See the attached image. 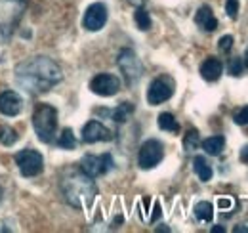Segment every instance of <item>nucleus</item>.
Instances as JSON below:
<instances>
[{"label":"nucleus","instance_id":"7c9ffc66","mask_svg":"<svg viewBox=\"0 0 248 233\" xmlns=\"http://www.w3.org/2000/svg\"><path fill=\"white\" fill-rule=\"evenodd\" d=\"M241 161H243L245 165H248V146H245L241 149Z\"/></svg>","mask_w":248,"mask_h":233},{"label":"nucleus","instance_id":"f8f14e48","mask_svg":"<svg viewBox=\"0 0 248 233\" xmlns=\"http://www.w3.org/2000/svg\"><path fill=\"white\" fill-rule=\"evenodd\" d=\"M113 140V132L103 126L97 120H90L84 124L82 128V142L84 144H95V142H111Z\"/></svg>","mask_w":248,"mask_h":233},{"label":"nucleus","instance_id":"a878e982","mask_svg":"<svg viewBox=\"0 0 248 233\" xmlns=\"http://www.w3.org/2000/svg\"><path fill=\"white\" fill-rule=\"evenodd\" d=\"M225 14H227L231 19H237V14H239V0H227V2H225Z\"/></svg>","mask_w":248,"mask_h":233},{"label":"nucleus","instance_id":"a211bd4d","mask_svg":"<svg viewBox=\"0 0 248 233\" xmlns=\"http://www.w3.org/2000/svg\"><path fill=\"white\" fill-rule=\"evenodd\" d=\"M193 212H195V218L201 220V222H212V218H214V206L208 201L197 203L195 208H193Z\"/></svg>","mask_w":248,"mask_h":233},{"label":"nucleus","instance_id":"aec40b11","mask_svg":"<svg viewBox=\"0 0 248 233\" xmlns=\"http://www.w3.org/2000/svg\"><path fill=\"white\" fill-rule=\"evenodd\" d=\"M17 132H16V128H12V126H8V124H0V144L6 147H12L16 142H17Z\"/></svg>","mask_w":248,"mask_h":233},{"label":"nucleus","instance_id":"4be33fe9","mask_svg":"<svg viewBox=\"0 0 248 233\" xmlns=\"http://www.w3.org/2000/svg\"><path fill=\"white\" fill-rule=\"evenodd\" d=\"M130 113H134V105L130 101H123L113 113H111V118L115 122H126V118L130 116Z\"/></svg>","mask_w":248,"mask_h":233},{"label":"nucleus","instance_id":"f3484780","mask_svg":"<svg viewBox=\"0 0 248 233\" xmlns=\"http://www.w3.org/2000/svg\"><path fill=\"white\" fill-rule=\"evenodd\" d=\"M223 147H225V138L223 136H210L202 142V149L212 157H217L223 151Z\"/></svg>","mask_w":248,"mask_h":233},{"label":"nucleus","instance_id":"c756f323","mask_svg":"<svg viewBox=\"0 0 248 233\" xmlns=\"http://www.w3.org/2000/svg\"><path fill=\"white\" fill-rule=\"evenodd\" d=\"M160 214H162V210H160V204L155 203V208H153V216H151L149 220H151V222H156V220L160 218Z\"/></svg>","mask_w":248,"mask_h":233},{"label":"nucleus","instance_id":"b1692460","mask_svg":"<svg viewBox=\"0 0 248 233\" xmlns=\"http://www.w3.org/2000/svg\"><path fill=\"white\" fill-rule=\"evenodd\" d=\"M58 146L62 147V149H75L77 147V140H75V134H73L71 128H65L62 134H60Z\"/></svg>","mask_w":248,"mask_h":233},{"label":"nucleus","instance_id":"f03ea898","mask_svg":"<svg viewBox=\"0 0 248 233\" xmlns=\"http://www.w3.org/2000/svg\"><path fill=\"white\" fill-rule=\"evenodd\" d=\"M62 191L65 201L75 208L90 206L97 195V187L93 183V178L86 176L82 170L65 176L62 182Z\"/></svg>","mask_w":248,"mask_h":233},{"label":"nucleus","instance_id":"f704fd0d","mask_svg":"<svg viewBox=\"0 0 248 233\" xmlns=\"http://www.w3.org/2000/svg\"><path fill=\"white\" fill-rule=\"evenodd\" d=\"M2 195H4V189L0 187V201H2Z\"/></svg>","mask_w":248,"mask_h":233},{"label":"nucleus","instance_id":"9d476101","mask_svg":"<svg viewBox=\"0 0 248 233\" xmlns=\"http://www.w3.org/2000/svg\"><path fill=\"white\" fill-rule=\"evenodd\" d=\"M90 90L103 98L115 96L121 90V79L115 75H109V73H99L90 81Z\"/></svg>","mask_w":248,"mask_h":233},{"label":"nucleus","instance_id":"dca6fc26","mask_svg":"<svg viewBox=\"0 0 248 233\" xmlns=\"http://www.w3.org/2000/svg\"><path fill=\"white\" fill-rule=\"evenodd\" d=\"M193 170L201 178V182H210L212 180V166L208 165V161L204 157H195L193 159Z\"/></svg>","mask_w":248,"mask_h":233},{"label":"nucleus","instance_id":"4468645a","mask_svg":"<svg viewBox=\"0 0 248 233\" xmlns=\"http://www.w3.org/2000/svg\"><path fill=\"white\" fill-rule=\"evenodd\" d=\"M221 73H223V65H221V61L216 58H208L201 65V75H202V79L208 81V83H216L217 79L221 77Z\"/></svg>","mask_w":248,"mask_h":233},{"label":"nucleus","instance_id":"c85d7f7f","mask_svg":"<svg viewBox=\"0 0 248 233\" xmlns=\"http://www.w3.org/2000/svg\"><path fill=\"white\" fill-rule=\"evenodd\" d=\"M217 206H219L221 210H229V208L233 206V201H231V199H217Z\"/></svg>","mask_w":248,"mask_h":233},{"label":"nucleus","instance_id":"39448f33","mask_svg":"<svg viewBox=\"0 0 248 233\" xmlns=\"http://www.w3.org/2000/svg\"><path fill=\"white\" fill-rule=\"evenodd\" d=\"M117 65H119V69H121V73L124 75V79H126L128 84L138 83L141 79V75H143V63H141V59L138 58V54L134 50H130V48L121 50V54L117 58Z\"/></svg>","mask_w":248,"mask_h":233},{"label":"nucleus","instance_id":"20e7f679","mask_svg":"<svg viewBox=\"0 0 248 233\" xmlns=\"http://www.w3.org/2000/svg\"><path fill=\"white\" fill-rule=\"evenodd\" d=\"M27 0H0V36L8 40L25 14Z\"/></svg>","mask_w":248,"mask_h":233},{"label":"nucleus","instance_id":"423d86ee","mask_svg":"<svg viewBox=\"0 0 248 233\" xmlns=\"http://www.w3.org/2000/svg\"><path fill=\"white\" fill-rule=\"evenodd\" d=\"M16 165L25 178H34L44 170V157L34 149H23L16 153Z\"/></svg>","mask_w":248,"mask_h":233},{"label":"nucleus","instance_id":"0eeeda50","mask_svg":"<svg viewBox=\"0 0 248 233\" xmlns=\"http://www.w3.org/2000/svg\"><path fill=\"white\" fill-rule=\"evenodd\" d=\"M164 157V147L158 140H147L143 142L140 147V153H138V165L143 168V170H149V168H155L156 165L162 161Z\"/></svg>","mask_w":248,"mask_h":233},{"label":"nucleus","instance_id":"2f4dec72","mask_svg":"<svg viewBox=\"0 0 248 233\" xmlns=\"http://www.w3.org/2000/svg\"><path fill=\"white\" fill-rule=\"evenodd\" d=\"M132 6H136V8H140V6H143L145 4V0H128Z\"/></svg>","mask_w":248,"mask_h":233},{"label":"nucleus","instance_id":"ddd939ff","mask_svg":"<svg viewBox=\"0 0 248 233\" xmlns=\"http://www.w3.org/2000/svg\"><path fill=\"white\" fill-rule=\"evenodd\" d=\"M23 111V100L17 92L6 90L0 94V113L6 116H17Z\"/></svg>","mask_w":248,"mask_h":233},{"label":"nucleus","instance_id":"393cba45","mask_svg":"<svg viewBox=\"0 0 248 233\" xmlns=\"http://www.w3.org/2000/svg\"><path fill=\"white\" fill-rule=\"evenodd\" d=\"M227 69H229V73H231L233 77H239V75H243L245 63H243V59L241 58H231L229 65H227Z\"/></svg>","mask_w":248,"mask_h":233},{"label":"nucleus","instance_id":"7ed1b4c3","mask_svg":"<svg viewBox=\"0 0 248 233\" xmlns=\"http://www.w3.org/2000/svg\"><path fill=\"white\" fill-rule=\"evenodd\" d=\"M32 128L40 142L52 144L56 130H58V109L48 103L36 105V109L32 113Z\"/></svg>","mask_w":248,"mask_h":233},{"label":"nucleus","instance_id":"6e6552de","mask_svg":"<svg viewBox=\"0 0 248 233\" xmlns=\"http://www.w3.org/2000/svg\"><path fill=\"white\" fill-rule=\"evenodd\" d=\"M111 168H113V157L109 153H105V155H86L80 161V170L90 178L107 174Z\"/></svg>","mask_w":248,"mask_h":233},{"label":"nucleus","instance_id":"f257e3e1","mask_svg":"<svg viewBox=\"0 0 248 233\" xmlns=\"http://www.w3.org/2000/svg\"><path fill=\"white\" fill-rule=\"evenodd\" d=\"M16 84L29 94H44L60 84L63 79L62 67L46 56H34L16 65Z\"/></svg>","mask_w":248,"mask_h":233},{"label":"nucleus","instance_id":"6ab92c4d","mask_svg":"<svg viewBox=\"0 0 248 233\" xmlns=\"http://www.w3.org/2000/svg\"><path fill=\"white\" fill-rule=\"evenodd\" d=\"M156 122H158V128H160V130L174 132V134H178V132H180V124H178L176 116L172 115V113H160Z\"/></svg>","mask_w":248,"mask_h":233},{"label":"nucleus","instance_id":"bb28decb","mask_svg":"<svg viewBox=\"0 0 248 233\" xmlns=\"http://www.w3.org/2000/svg\"><path fill=\"white\" fill-rule=\"evenodd\" d=\"M217 46H219L221 52H229V50L233 48V36H231V34H223V36L219 38Z\"/></svg>","mask_w":248,"mask_h":233},{"label":"nucleus","instance_id":"72a5a7b5","mask_svg":"<svg viewBox=\"0 0 248 233\" xmlns=\"http://www.w3.org/2000/svg\"><path fill=\"white\" fill-rule=\"evenodd\" d=\"M245 67L248 69V48H247V54H245Z\"/></svg>","mask_w":248,"mask_h":233},{"label":"nucleus","instance_id":"412c9836","mask_svg":"<svg viewBox=\"0 0 248 233\" xmlns=\"http://www.w3.org/2000/svg\"><path fill=\"white\" fill-rule=\"evenodd\" d=\"M134 19H136V25L140 27L141 31H147L151 29V16H149V12L143 8V6H140V8H136V14H134Z\"/></svg>","mask_w":248,"mask_h":233},{"label":"nucleus","instance_id":"1a4fd4ad","mask_svg":"<svg viewBox=\"0 0 248 233\" xmlns=\"http://www.w3.org/2000/svg\"><path fill=\"white\" fill-rule=\"evenodd\" d=\"M174 94V81L170 77H158L155 79L149 90H147V103L149 105H160L166 100H170Z\"/></svg>","mask_w":248,"mask_h":233},{"label":"nucleus","instance_id":"cd10ccee","mask_svg":"<svg viewBox=\"0 0 248 233\" xmlns=\"http://www.w3.org/2000/svg\"><path fill=\"white\" fill-rule=\"evenodd\" d=\"M233 120H235L237 124H241V126L248 124V105L243 107V109H239V111L235 113V116H233Z\"/></svg>","mask_w":248,"mask_h":233},{"label":"nucleus","instance_id":"473e14b6","mask_svg":"<svg viewBox=\"0 0 248 233\" xmlns=\"http://www.w3.org/2000/svg\"><path fill=\"white\" fill-rule=\"evenodd\" d=\"M223 232H225V230H223L221 226H214V228H212V233H223Z\"/></svg>","mask_w":248,"mask_h":233},{"label":"nucleus","instance_id":"2eb2a0df","mask_svg":"<svg viewBox=\"0 0 248 233\" xmlns=\"http://www.w3.org/2000/svg\"><path fill=\"white\" fill-rule=\"evenodd\" d=\"M195 23H197L199 27H202L204 31H208V33H212V31L217 29V19L214 17L210 6H201V8H199V12H197V16H195Z\"/></svg>","mask_w":248,"mask_h":233},{"label":"nucleus","instance_id":"5701e85b","mask_svg":"<svg viewBox=\"0 0 248 233\" xmlns=\"http://www.w3.org/2000/svg\"><path fill=\"white\" fill-rule=\"evenodd\" d=\"M199 144H201L199 130H195V128L187 130V134L184 136V147H186V151H195L199 147Z\"/></svg>","mask_w":248,"mask_h":233},{"label":"nucleus","instance_id":"9b49d317","mask_svg":"<svg viewBox=\"0 0 248 233\" xmlns=\"http://www.w3.org/2000/svg\"><path fill=\"white\" fill-rule=\"evenodd\" d=\"M107 23V6L103 2H93L86 8L82 25L86 31H99Z\"/></svg>","mask_w":248,"mask_h":233}]
</instances>
